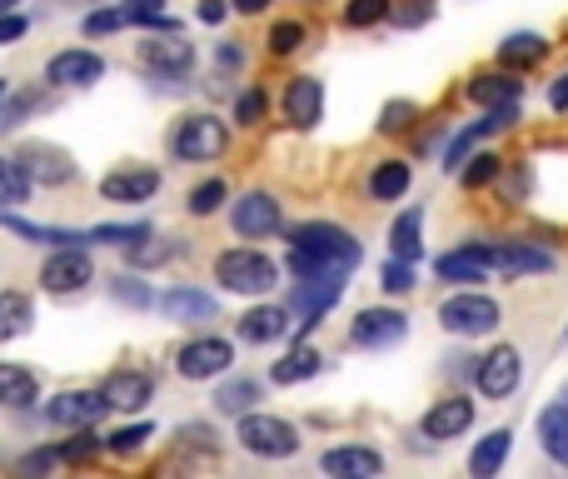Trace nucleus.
Returning a JSON list of instances; mask_svg holds the SVG:
<instances>
[{"instance_id": "obj_34", "label": "nucleus", "mask_w": 568, "mask_h": 479, "mask_svg": "<svg viewBox=\"0 0 568 479\" xmlns=\"http://www.w3.org/2000/svg\"><path fill=\"white\" fill-rule=\"evenodd\" d=\"M468 95H474L478 105H504V100H518V80H508V75H478L474 85H468Z\"/></svg>"}, {"instance_id": "obj_9", "label": "nucleus", "mask_w": 568, "mask_h": 479, "mask_svg": "<svg viewBox=\"0 0 568 479\" xmlns=\"http://www.w3.org/2000/svg\"><path fill=\"white\" fill-rule=\"evenodd\" d=\"M229 359H235L229 339H189V345L175 355V369L185 379H209V375H225Z\"/></svg>"}, {"instance_id": "obj_45", "label": "nucleus", "mask_w": 568, "mask_h": 479, "mask_svg": "<svg viewBox=\"0 0 568 479\" xmlns=\"http://www.w3.org/2000/svg\"><path fill=\"white\" fill-rule=\"evenodd\" d=\"M235 115H239V125H259L265 120V90H245Z\"/></svg>"}, {"instance_id": "obj_19", "label": "nucleus", "mask_w": 568, "mask_h": 479, "mask_svg": "<svg viewBox=\"0 0 568 479\" xmlns=\"http://www.w3.org/2000/svg\"><path fill=\"white\" fill-rule=\"evenodd\" d=\"M45 415L55 419V425H80V429H85L90 419L105 415V399H100V389H70V395L50 399Z\"/></svg>"}, {"instance_id": "obj_13", "label": "nucleus", "mask_w": 568, "mask_h": 479, "mask_svg": "<svg viewBox=\"0 0 568 479\" xmlns=\"http://www.w3.org/2000/svg\"><path fill=\"white\" fill-rule=\"evenodd\" d=\"M235 230L245 240L275 235V230H279V200L265 195V190H249L245 200H235Z\"/></svg>"}, {"instance_id": "obj_7", "label": "nucleus", "mask_w": 568, "mask_h": 479, "mask_svg": "<svg viewBox=\"0 0 568 479\" xmlns=\"http://www.w3.org/2000/svg\"><path fill=\"white\" fill-rule=\"evenodd\" d=\"M438 319L454 335H488V329H498V305L488 295H454V299H444Z\"/></svg>"}, {"instance_id": "obj_38", "label": "nucleus", "mask_w": 568, "mask_h": 479, "mask_svg": "<svg viewBox=\"0 0 568 479\" xmlns=\"http://www.w3.org/2000/svg\"><path fill=\"white\" fill-rule=\"evenodd\" d=\"M389 16V0H349L344 6V26H374V20Z\"/></svg>"}, {"instance_id": "obj_8", "label": "nucleus", "mask_w": 568, "mask_h": 479, "mask_svg": "<svg viewBox=\"0 0 568 479\" xmlns=\"http://www.w3.org/2000/svg\"><path fill=\"white\" fill-rule=\"evenodd\" d=\"M344 295V275H295V309H299V329L319 325L334 299Z\"/></svg>"}, {"instance_id": "obj_23", "label": "nucleus", "mask_w": 568, "mask_h": 479, "mask_svg": "<svg viewBox=\"0 0 568 479\" xmlns=\"http://www.w3.org/2000/svg\"><path fill=\"white\" fill-rule=\"evenodd\" d=\"M289 329V319H285V309L279 305H259V309H249L245 319H239V335L249 339V345H269V339H279Z\"/></svg>"}, {"instance_id": "obj_15", "label": "nucleus", "mask_w": 568, "mask_h": 479, "mask_svg": "<svg viewBox=\"0 0 568 479\" xmlns=\"http://www.w3.org/2000/svg\"><path fill=\"white\" fill-rule=\"evenodd\" d=\"M478 389H484L488 399H504L518 389V349L498 345L494 355L478 359Z\"/></svg>"}, {"instance_id": "obj_33", "label": "nucleus", "mask_w": 568, "mask_h": 479, "mask_svg": "<svg viewBox=\"0 0 568 479\" xmlns=\"http://www.w3.org/2000/svg\"><path fill=\"white\" fill-rule=\"evenodd\" d=\"M30 329V299L16 295V289H6L0 295V339H16Z\"/></svg>"}, {"instance_id": "obj_14", "label": "nucleus", "mask_w": 568, "mask_h": 479, "mask_svg": "<svg viewBox=\"0 0 568 479\" xmlns=\"http://www.w3.org/2000/svg\"><path fill=\"white\" fill-rule=\"evenodd\" d=\"M149 395H155V379H149L145 369H115V375L100 385L105 409H140Z\"/></svg>"}, {"instance_id": "obj_43", "label": "nucleus", "mask_w": 568, "mask_h": 479, "mask_svg": "<svg viewBox=\"0 0 568 479\" xmlns=\"http://www.w3.org/2000/svg\"><path fill=\"white\" fill-rule=\"evenodd\" d=\"M384 289H389V295H404V289H414L409 259H389V265H384Z\"/></svg>"}, {"instance_id": "obj_18", "label": "nucleus", "mask_w": 568, "mask_h": 479, "mask_svg": "<svg viewBox=\"0 0 568 479\" xmlns=\"http://www.w3.org/2000/svg\"><path fill=\"white\" fill-rule=\"evenodd\" d=\"M468 425H474V399H464V395L438 399V405L424 415V435L428 439H458Z\"/></svg>"}, {"instance_id": "obj_56", "label": "nucleus", "mask_w": 568, "mask_h": 479, "mask_svg": "<svg viewBox=\"0 0 568 479\" xmlns=\"http://www.w3.org/2000/svg\"><path fill=\"white\" fill-rule=\"evenodd\" d=\"M0 100H6V80H0Z\"/></svg>"}, {"instance_id": "obj_47", "label": "nucleus", "mask_w": 568, "mask_h": 479, "mask_svg": "<svg viewBox=\"0 0 568 479\" xmlns=\"http://www.w3.org/2000/svg\"><path fill=\"white\" fill-rule=\"evenodd\" d=\"M115 299H125V305H140V309H145L155 295H149L145 279H115Z\"/></svg>"}, {"instance_id": "obj_35", "label": "nucleus", "mask_w": 568, "mask_h": 479, "mask_svg": "<svg viewBox=\"0 0 568 479\" xmlns=\"http://www.w3.org/2000/svg\"><path fill=\"white\" fill-rule=\"evenodd\" d=\"M30 195V175L16 165V160L0 155V205H20Z\"/></svg>"}, {"instance_id": "obj_41", "label": "nucleus", "mask_w": 568, "mask_h": 479, "mask_svg": "<svg viewBox=\"0 0 568 479\" xmlns=\"http://www.w3.org/2000/svg\"><path fill=\"white\" fill-rule=\"evenodd\" d=\"M149 435H155L149 425H125V429H115V435H110V449H115V455H135Z\"/></svg>"}, {"instance_id": "obj_26", "label": "nucleus", "mask_w": 568, "mask_h": 479, "mask_svg": "<svg viewBox=\"0 0 568 479\" xmlns=\"http://www.w3.org/2000/svg\"><path fill=\"white\" fill-rule=\"evenodd\" d=\"M538 439H544L548 459L568 465V409L564 405H548L544 415H538Z\"/></svg>"}, {"instance_id": "obj_37", "label": "nucleus", "mask_w": 568, "mask_h": 479, "mask_svg": "<svg viewBox=\"0 0 568 479\" xmlns=\"http://www.w3.org/2000/svg\"><path fill=\"white\" fill-rule=\"evenodd\" d=\"M225 195H229L225 180H205V185H195L189 190V215H215Z\"/></svg>"}, {"instance_id": "obj_42", "label": "nucleus", "mask_w": 568, "mask_h": 479, "mask_svg": "<svg viewBox=\"0 0 568 479\" xmlns=\"http://www.w3.org/2000/svg\"><path fill=\"white\" fill-rule=\"evenodd\" d=\"M494 175H498V155H474V165L464 170V185L478 190V185H488Z\"/></svg>"}, {"instance_id": "obj_12", "label": "nucleus", "mask_w": 568, "mask_h": 479, "mask_svg": "<svg viewBox=\"0 0 568 479\" xmlns=\"http://www.w3.org/2000/svg\"><path fill=\"white\" fill-rule=\"evenodd\" d=\"M100 75H105V60H100L95 50H60L45 65L50 85H95Z\"/></svg>"}, {"instance_id": "obj_1", "label": "nucleus", "mask_w": 568, "mask_h": 479, "mask_svg": "<svg viewBox=\"0 0 568 479\" xmlns=\"http://www.w3.org/2000/svg\"><path fill=\"white\" fill-rule=\"evenodd\" d=\"M359 265V240L339 225L309 220L289 230V269L295 275H349Z\"/></svg>"}, {"instance_id": "obj_10", "label": "nucleus", "mask_w": 568, "mask_h": 479, "mask_svg": "<svg viewBox=\"0 0 568 479\" xmlns=\"http://www.w3.org/2000/svg\"><path fill=\"white\" fill-rule=\"evenodd\" d=\"M140 60H145L155 75H179V70L195 65V45H189L179 30H165L159 40H140Z\"/></svg>"}, {"instance_id": "obj_11", "label": "nucleus", "mask_w": 568, "mask_h": 479, "mask_svg": "<svg viewBox=\"0 0 568 479\" xmlns=\"http://www.w3.org/2000/svg\"><path fill=\"white\" fill-rule=\"evenodd\" d=\"M16 165L30 175V185H65V180H75V165H70V155L65 150H55V145H25L16 155Z\"/></svg>"}, {"instance_id": "obj_49", "label": "nucleus", "mask_w": 568, "mask_h": 479, "mask_svg": "<svg viewBox=\"0 0 568 479\" xmlns=\"http://www.w3.org/2000/svg\"><path fill=\"white\" fill-rule=\"evenodd\" d=\"M95 449H100L95 435H75L65 449H60V459H85V455H95Z\"/></svg>"}, {"instance_id": "obj_16", "label": "nucleus", "mask_w": 568, "mask_h": 479, "mask_svg": "<svg viewBox=\"0 0 568 479\" xmlns=\"http://www.w3.org/2000/svg\"><path fill=\"white\" fill-rule=\"evenodd\" d=\"M404 339V315L399 309H364V315L354 319V345L364 349H389Z\"/></svg>"}, {"instance_id": "obj_17", "label": "nucleus", "mask_w": 568, "mask_h": 479, "mask_svg": "<svg viewBox=\"0 0 568 479\" xmlns=\"http://www.w3.org/2000/svg\"><path fill=\"white\" fill-rule=\"evenodd\" d=\"M159 190V175L155 170H115V175L100 180V195L115 200V205H140V200H149Z\"/></svg>"}, {"instance_id": "obj_20", "label": "nucleus", "mask_w": 568, "mask_h": 479, "mask_svg": "<svg viewBox=\"0 0 568 479\" xmlns=\"http://www.w3.org/2000/svg\"><path fill=\"white\" fill-rule=\"evenodd\" d=\"M319 110H324V90H319V80H309V75L289 80L285 85V115L295 120L299 130H309V125H319Z\"/></svg>"}, {"instance_id": "obj_52", "label": "nucleus", "mask_w": 568, "mask_h": 479, "mask_svg": "<svg viewBox=\"0 0 568 479\" xmlns=\"http://www.w3.org/2000/svg\"><path fill=\"white\" fill-rule=\"evenodd\" d=\"M548 105H554V110H568V75H558L554 85H548Z\"/></svg>"}, {"instance_id": "obj_28", "label": "nucleus", "mask_w": 568, "mask_h": 479, "mask_svg": "<svg viewBox=\"0 0 568 479\" xmlns=\"http://www.w3.org/2000/svg\"><path fill=\"white\" fill-rule=\"evenodd\" d=\"M0 225L10 230V235L20 240H35V245H75V240H85L80 230H50V225H30V220L20 215H0Z\"/></svg>"}, {"instance_id": "obj_5", "label": "nucleus", "mask_w": 568, "mask_h": 479, "mask_svg": "<svg viewBox=\"0 0 568 479\" xmlns=\"http://www.w3.org/2000/svg\"><path fill=\"white\" fill-rule=\"evenodd\" d=\"M225 145H229V135L215 115H185L175 140H169V150H175L179 160H215Z\"/></svg>"}, {"instance_id": "obj_30", "label": "nucleus", "mask_w": 568, "mask_h": 479, "mask_svg": "<svg viewBox=\"0 0 568 479\" xmlns=\"http://www.w3.org/2000/svg\"><path fill=\"white\" fill-rule=\"evenodd\" d=\"M438 279H454V285H474V279H484V265L474 259V249H448V255H438Z\"/></svg>"}, {"instance_id": "obj_25", "label": "nucleus", "mask_w": 568, "mask_h": 479, "mask_svg": "<svg viewBox=\"0 0 568 479\" xmlns=\"http://www.w3.org/2000/svg\"><path fill=\"white\" fill-rule=\"evenodd\" d=\"M508 449H514V435H508V429H494V435H484L478 439V449L468 455V469H474L478 479L498 475V465L508 459Z\"/></svg>"}, {"instance_id": "obj_31", "label": "nucleus", "mask_w": 568, "mask_h": 479, "mask_svg": "<svg viewBox=\"0 0 568 479\" xmlns=\"http://www.w3.org/2000/svg\"><path fill=\"white\" fill-rule=\"evenodd\" d=\"M409 190V165L404 160H384V165L369 175V195L374 200H399Z\"/></svg>"}, {"instance_id": "obj_22", "label": "nucleus", "mask_w": 568, "mask_h": 479, "mask_svg": "<svg viewBox=\"0 0 568 479\" xmlns=\"http://www.w3.org/2000/svg\"><path fill=\"white\" fill-rule=\"evenodd\" d=\"M159 309H165L169 319H185V325L215 319V299L199 295V289H169V295H159Z\"/></svg>"}, {"instance_id": "obj_51", "label": "nucleus", "mask_w": 568, "mask_h": 479, "mask_svg": "<svg viewBox=\"0 0 568 479\" xmlns=\"http://www.w3.org/2000/svg\"><path fill=\"white\" fill-rule=\"evenodd\" d=\"M409 115H414V110H409L404 100H399V105H389V110H384V130H404Z\"/></svg>"}, {"instance_id": "obj_6", "label": "nucleus", "mask_w": 568, "mask_h": 479, "mask_svg": "<svg viewBox=\"0 0 568 479\" xmlns=\"http://www.w3.org/2000/svg\"><path fill=\"white\" fill-rule=\"evenodd\" d=\"M90 279H95V269H90V255L75 245H60L55 255L45 259V269H40V285L50 289V295H75V289H85Z\"/></svg>"}, {"instance_id": "obj_36", "label": "nucleus", "mask_w": 568, "mask_h": 479, "mask_svg": "<svg viewBox=\"0 0 568 479\" xmlns=\"http://www.w3.org/2000/svg\"><path fill=\"white\" fill-rule=\"evenodd\" d=\"M255 395H259L255 379H235V385H225V389L215 395V405H219V415H245Z\"/></svg>"}, {"instance_id": "obj_39", "label": "nucleus", "mask_w": 568, "mask_h": 479, "mask_svg": "<svg viewBox=\"0 0 568 479\" xmlns=\"http://www.w3.org/2000/svg\"><path fill=\"white\" fill-rule=\"evenodd\" d=\"M149 230L145 225H95L85 240H100V245H135V240H145Z\"/></svg>"}, {"instance_id": "obj_4", "label": "nucleus", "mask_w": 568, "mask_h": 479, "mask_svg": "<svg viewBox=\"0 0 568 479\" xmlns=\"http://www.w3.org/2000/svg\"><path fill=\"white\" fill-rule=\"evenodd\" d=\"M474 259L484 269H498V275H538V269H554V255L538 245H518V240H498V245H468Z\"/></svg>"}, {"instance_id": "obj_32", "label": "nucleus", "mask_w": 568, "mask_h": 479, "mask_svg": "<svg viewBox=\"0 0 568 479\" xmlns=\"http://www.w3.org/2000/svg\"><path fill=\"white\" fill-rule=\"evenodd\" d=\"M544 35H534V30H518V35H508L504 45H498V60L504 65H534V60H544Z\"/></svg>"}, {"instance_id": "obj_27", "label": "nucleus", "mask_w": 568, "mask_h": 479, "mask_svg": "<svg viewBox=\"0 0 568 479\" xmlns=\"http://www.w3.org/2000/svg\"><path fill=\"white\" fill-rule=\"evenodd\" d=\"M30 399H35V375H30V369H20V365H6V359H0V405L25 409Z\"/></svg>"}, {"instance_id": "obj_3", "label": "nucleus", "mask_w": 568, "mask_h": 479, "mask_svg": "<svg viewBox=\"0 0 568 479\" xmlns=\"http://www.w3.org/2000/svg\"><path fill=\"white\" fill-rule=\"evenodd\" d=\"M239 445L259 459H285L299 449V435H295V425H285L275 415H245L239 419Z\"/></svg>"}, {"instance_id": "obj_53", "label": "nucleus", "mask_w": 568, "mask_h": 479, "mask_svg": "<svg viewBox=\"0 0 568 479\" xmlns=\"http://www.w3.org/2000/svg\"><path fill=\"white\" fill-rule=\"evenodd\" d=\"M55 459H60V449H45V455H30V459H25V469H50Z\"/></svg>"}, {"instance_id": "obj_46", "label": "nucleus", "mask_w": 568, "mask_h": 479, "mask_svg": "<svg viewBox=\"0 0 568 479\" xmlns=\"http://www.w3.org/2000/svg\"><path fill=\"white\" fill-rule=\"evenodd\" d=\"M120 26H125V10H95V16H85V35H110Z\"/></svg>"}, {"instance_id": "obj_48", "label": "nucleus", "mask_w": 568, "mask_h": 479, "mask_svg": "<svg viewBox=\"0 0 568 479\" xmlns=\"http://www.w3.org/2000/svg\"><path fill=\"white\" fill-rule=\"evenodd\" d=\"M20 35H25V16H16V10H6V16H0V45H16Z\"/></svg>"}, {"instance_id": "obj_29", "label": "nucleus", "mask_w": 568, "mask_h": 479, "mask_svg": "<svg viewBox=\"0 0 568 479\" xmlns=\"http://www.w3.org/2000/svg\"><path fill=\"white\" fill-rule=\"evenodd\" d=\"M314 369H319V355H314V349H309V345H295L275 369H269V379H275V385H299V379H309Z\"/></svg>"}, {"instance_id": "obj_50", "label": "nucleus", "mask_w": 568, "mask_h": 479, "mask_svg": "<svg viewBox=\"0 0 568 479\" xmlns=\"http://www.w3.org/2000/svg\"><path fill=\"white\" fill-rule=\"evenodd\" d=\"M225 0H199V20H205V26H219V20H225Z\"/></svg>"}, {"instance_id": "obj_40", "label": "nucleus", "mask_w": 568, "mask_h": 479, "mask_svg": "<svg viewBox=\"0 0 568 479\" xmlns=\"http://www.w3.org/2000/svg\"><path fill=\"white\" fill-rule=\"evenodd\" d=\"M304 45V26H295V20H279L275 30H269V50L275 55H289V50Z\"/></svg>"}, {"instance_id": "obj_2", "label": "nucleus", "mask_w": 568, "mask_h": 479, "mask_svg": "<svg viewBox=\"0 0 568 479\" xmlns=\"http://www.w3.org/2000/svg\"><path fill=\"white\" fill-rule=\"evenodd\" d=\"M215 279L225 289H235V295H265V289H275L279 265L269 255H259V249H225L215 259Z\"/></svg>"}, {"instance_id": "obj_21", "label": "nucleus", "mask_w": 568, "mask_h": 479, "mask_svg": "<svg viewBox=\"0 0 568 479\" xmlns=\"http://www.w3.org/2000/svg\"><path fill=\"white\" fill-rule=\"evenodd\" d=\"M319 465L329 469V475H344V479H369V475H379V449H359V445H344V449H329Z\"/></svg>"}, {"instance_id": "obj_55", "label": "nucleus", "mask_w": 568, "mask_h": 479, "mask_svg": "<svg viewBox=\"0 0 568 479\" xmlns=\"http://www.w3.org/2000/svg\"><path fill=\"white\" fill-rule=\"evenodd\" d=\"M20 6V0H0V16H6V10H16Z\"/></svg>"}, {"instance_id": "obj_54", "label": "nucleus", "mask_w": 568, "mask_h": 479, "mask_svg": "<svg viewBox=\"0 0 568 479\" xmlns=\"http://www.w3.org/2000/svg\"><path fill=\"white\" fill-rule=\"evenodd\" d=\"M269 6V0H235V10H239V16H259V10H265Z\"/></svg>"}, {"instance_id": "obj_24", "label": "nucleus", "mask_w": 568, "mask_h": 479, "mask_svg": "<svg viewBox=\"0 0 568 479\" xmlns=\"http://www.w3.org/2000/svg\"><path fill=\"white\" fill-rule=\"evenodd\" d=\"M389 249H394V259H419V249H424V215H419V210H404V215L394 220Z\"/></svg>"}, {"instance_id": "obj_44", "label": "nucleus", "mask_w": 568, "mask_h": 479, "mask_svg": "<svg viewBox=\"0 0 568 479\" xmlns=\"http://www.w3.org/2000/svg\"><path fill=\"white\" fill-rule=\"evenodd\" d=\"M389 16L399 20V26H424L428 16H434V0H409V6H389Z\"/></svg>"}]
</instances>
